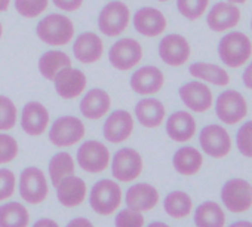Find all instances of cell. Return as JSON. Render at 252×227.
<instances>
[{
	"mask_svg": "<svg viewBox=\"0 0 252 227\" xmlns=\"http://www.w3.org/2000/svg\"><path fill=\"white\" fill-rule=\"evenodd\" d=\"M74 23L63 14H49L43 17L36 27V36L46 45L64 46L74 39Z\"/></svg>",
	"mask_w": 252,
	"mask_h": 227,
	"instance_id": "cell-1",
	"label": "cell"
},
{
	"mask_svg": "<svg viewBox=\"0 0 252 227\" xmlns=\"http://www.w3.org/2000/svg\"><path fill=\"white\" fill-rule=\"evenodd\" d=\"M218 57L227 67L239 68L252 57V42L245 33L231 30L218 42Z\"/></svg>",
	"mask_w": 252,
	"mask_h": 227,
	"instance_id": "cell-2",
	"label": "cell"
},
{
	"mask_svg": "<svg viewBox=\"0 0 252 227\" xmlns=\"http://www.w3.org/2000/svg\"><path fill=\"white\" fill-rule=\"evenodd\" d=\"M123 200V193L119 183L102 178L96 181L89 193V205L98 215L107 217L119 209Z\"/></svg>",
	"mask_w": 252,
	"mask_h": 227,
	"instance_id": "cell-3",
	"label": "cell"
},
{
	"mask_svg": "<svg viewBox=\"0 0 252 227\" xmlns=\"http://www.w3.org/2000/svg\"><path fill=\"white\" fill-rule=\"evenodd\" d=\"M131 23V11L120 0L105 3L98 14V30L107 37H117L126 32Z\"/></svg>",
	"mask_w": 252,
	"mask_h": 227,
	"instance_id": "cell-4",
	"label": "cell"
},
{
	"mask_svg": "<svg viewBox=\"0 0 252 227\" xmlns=\"http://www.w3.org/2000/svg\"><path fill=\"white\" fill-rule=\"evenodd\" d=\"M86 134L85 124L77 116H61L49 128V141L60 149H67L79 144Z\"/></svg>",
	"mask_w": 252,
	"mask_h": 227,
	"instance_id": "cell-5",
	"label": "cell"
},
{
	"mask_svg": "<svg viewBox=\"0 0 252 227\" xmlns=\"http://www.w3.org/2000/svg\"><path fill=\"white\" fill-rule=\"evenodd\" d=\"M111 174L119 183L135 181L144 169V161L141 155L132 147H122L111 158Z\"/></svg>",
	"mask_w": 252,
	"mask_h": 227,
	"instance_id": "cell-6",
	"label": "cell"
},
{
	"mask_svg": "<svg viewBox=\"0 0 252 227\" xmlns=\"http://www.w3.org/2000/svg\"><path fill=\"white\" fill-rule=\"evenodd\" d=\"M217 118L225 125H237L248 116V102L236 89L222 91L215 99Z\"/></svg>",
	"mask_w": 252,
	"mask_h": 227,
	"instance_id": "cell-7",
	"label": "cell"
},
{
	"mask_svg": "<svg viewBox=\"0 0 252 227\" xmlns=\"http://www.w3.org/2000/svg\"><path fill=\"white\" fill-rule=\"evenodd\" d=\"M76 159L85 172L101 174L108 168L111 162V153L104 143L98 140H88L80 144Z\"/></svg>",
	"mask_w": 252,
	"mask_h": 227,
	"instance_id": "cell-8",
	"label": "cell"
},
{
	"mask_svg": "<svg viewBox=\"0 0 252 227\" xmlns=\"http://www.w3.org/2000/svg\"><path fill=\"white\" fill-rule=\"evenodd\" d=\"M49 184L45 172L37 166H27L20 175V195L29 205H39L46 200Z\"/></svg>",
	"mask_w": 252,
	"mask_h": 227,
	"instance_id": "cell-9",
	"label": "cell"
},
{
	"mask_svg": "<svg viewBox=\"0 0 252 227\" xmlns=\"http://www.w3.org/2000/svg\"><path fill=\"white\" fill-rule=\"evenodd\" d=\"M144 51L138 40L131 37H123L116 40L108 49L110 64L120 71H129L137 67L143 60Z\"/></svg>",
	"mask_w": 252,
	"mask_h": 227,
	"instance_id": "cell-10",
	"label": "cell"
},
{
	"mask_svg": "<svg viewBox=\"0 0 252 227\" xmlns=\"http://www.w3.org/2000/svg\"><path fill=\"white\" fill-rule=\"evenodd\" d=\"M222 205L233 214H242L252 208V186L243 178H231L221 189Z\"/></svg>",
	"mask_w": 252,
	"mask_h": 227,
	"instance_id": "cell-11",
	"label": "cell"
},
{
	"mask_svg": "<svg viewBox=\"0 0 252 227\" xmlns=\"http://www.w3.org/2000/svg\"><path fill=\"white\" fill-rule=\"evenodd\" d=\"M199 144L208 156L222 159L231 150V137L224 127L211 124L202 128L199 134Z\"/></svg>",
	"mask_w": 252,
	"mask_h": 227,
	"instance_id": "cell-12",
	"label": "cell"
},
{
	"mask_svg": "<svg viewBox=\"0 0 252 227\" xmlns=\"http://www.w3.org/2000/svg\"><path fill=\"white\" fill-rule=\"evenodd\" d=\"M159 57L169 67H181L189 63L191 46L189 40L178 33H171L159 42Z\"/></svg>",
	"mask_w": 252,
	"mask_h": 227,
	"instance_id": "cell-13",
	"label": "cell"
},
{
	"mask_svg": "<svg viewBox=\"0 0 252 227\" xmlns=\"http://www.w3.org/2000/svg\"><path fill=\"white\" fill-rule=\"evenodd\" d=\"M180 99L194 113H206L214 104V94L211 88L200 80H191L180 86Z\"/></svg>",
	"mask_w": 252,
	"mask_h": 227,
	"instance_id": "cell-14",
	"label": "cell"
},
{
	"mask_svg": "<svg viewBox=\"0 0 252 227\" xmlns=\"http://www.w3.org/2000/svg\"><path fill=\"white\" fill-rule=\"evenodd\" d=\"M135 128L134 118L126 110H114L111 111L102 127L104 138L111 144H120L128 140Z\"/></svg>",
	"mask_w": 252,
	"mask_h": 227,
	"instance_id": "cell-15",
	"label": "cell"
},
{
	"mask_svg": "<svg viewBox=\"0 0 252 227\" xmlns=\"http://www.w3.org/2000/svg\"><path fill=\"white\" fill-rule=\"evenodd\" d=\"M52 82L55 85L57 94L64 99H74L80 97L88 86L86 74L80 68L71 65L60 70Z\"/></svg>",
	"mask_w": 252,
	"mask_h": 227,
	"instance_id": "cell-16",
	"label": "cell"
},
{
	"mask_svg": "<svg viewBox=\"0 0 252 227\" xmlns=\"http://www.w3.org/2000/svg\"><path fill=\"white\" fill-rule=\"evenodd\" d=\"M132 26L144 37H158L168 29V20L165 14L153 6L140 8L132 17Z\"/></svg>",
	"mask_w": 252,
	"mask_h": 227,
	"instance_id": "cell-17",
	"label": "cell"
},
{
	"mask_svg": "<svg viewBox=\"0 0 252 227\" xmlns=\"http://www.w3.org/2000/svg\"><path fill=\"white\" fill-rule=\"evenodd\" d=\"M129 85L135 94L152 97L162 91L165 85V74L156 65H143L132 73Z\"/></svg>",
	"mask_w": 252,
	"mask_h": 227,
	"instance_id": "cell-18",
	"label": "cell"
},
{
	"mask_svg": "<svg viewBox=\"0 0 252 227\" xmlns=\"http://www.w3.org/2000/svg\"><path fill=\"white\" fill-rule=\"evenodd\" d=\"M51 122L48 108L39 101H30L21 111V128L30 137H40L46 132Z\"/></svg>",
	"mask_w": 252,
	"mask_h": 227,
	"instance_id": "cell-19",
	"label": "cell"
},
{
	"mask_svg": "<svg viewBox=\"0 0 252 227\" xmlns=\"http://www.w3.org/2000/svg\"><path fill=\"white\" fill-rule=\"evenodd\" d=\"M240 17L242 14L237 5L230 2H218L209 9L206 15V24L212 32L224 33L236 29L240 23Z\"/></svg>",
	"mask_w": 252,
	"mask_h": 227,
	"instance_id": "cell-20",
	"label": "cell"
},
{
	"mask_svg": "<svg viewBox=\"0 0 252 227\" xmlns=\"http://www.w3.org/2000/svg\"><path fill=\"white\" fill-rule=\"evenodd\" d=\"M104 54L102 39L94 32L80 33L73 43V55L82 64H95Z\"/></svg>",
	"mask_w": 252,
	"mask_h": 227,
	"instance_id": "cell-21",
	"label": "cell"
},
{
	"mask_svg": "<svg viewBox=\"0 0 252 227\" xmlns=\"http://www.w3.org/2000/svg\"><path fill=\"white\" fill-rule=\"evenodd\" d=\"M80 113L85 119L98 121L108 115L111 108V97L105 89L92 88L80 99Z\"/></svg>",
	"mask_w": 252,
	"mask_h": 227,
	"instance_id": "cell-22",
	"label": "cell"
},
{
	"mask_svg": "<svg viewBox=\"0 0 252 227\" xmlns=\"http://www.w3.org/2000/svg\"><path fill=\"white\" fill-rule=\"evenodd\" d=\"M165 128H166L168 137L172 141L187 143L196 135L197 124H196V119L193 118L191 113L184 111V110H178V111H174L172 115L168 118Z\"/></svg>",
	"mask_w": 252,
	"mask_h": 227,
	"instance_id": "cell-23",
	"label": "cell"
},
{
	"mask_svg": "<svg viewBox=\"0 0 252 227\" xmlns=\"http://www.w3.org/2000/svg\"><path fill=\"white\" fill-rule=\"evenodd\" d=\"M160 195L158 189L149 183H137L131 186L125 195V202L128 208H132L138 212L152 211L158 206Z\"/></svg>",
	"mask_w": 252,
	"mask_h": 227,
	"instance_id": "cell-24",
	"label": "cell"
},
{
	"mask_svg": "<svg viewBox=\"0 0 252 227\" xmlns=\"http://www.w3.org/2000/svg\"><path fill=\"white\" fill-rule=\"evenodd\" d=\"M57 189V199L58 202L65 208H76L80 206L86 196H88V187L86 183L76 175L65 177L60 181Z\"/></svg>",
	"mask_w": 252,
	"mask_h": 227,
	"instance_id": "cell-25",
	"label": "cell"
},
{
	"mask_svg": "<svg viewBox=\"0 0 252 227\" xmlns=\"http://www.w3.org/2000/svg\"><path fill=\"white\" fill-rule=\"evenodd\" d=\"M135 118L144 128H159L166 118V108L160 99L146 97L135 105Z\"/></svg>",
	"mask_w": 252,
	"mask_h": 227,
	"instance_id": "cell-26",
	"label": "cell"
},
{
	"mask_svg": "<svg viewBox=\"0 0 252 227\" xmlns=\"http://www.w3.org/2000/svg\"><path fill=\"white\" fill-rule=\"evenodd\" d=\"M172 165L175 171L181 175L191 177L196 175L203 166V155L191 146L180 147L172 158Z\"/></svg>",
	"mask_w": 252,
	"mask_h": 227,
	"instance_id": "cell-27",
	"label": "cell"
},
{
	"mask_svg": "<svg viewBox=\"0 0 252 227\" xmlns=\"http://www.w3.org/2000/svg\"><path fill=\"white\" fill-rule=\"evenodd\" d=\"M189 73L200 82L211 83L215 86H227L230 83V74L227 73L225 68L221 65L212 64V63H205V61H196L190 64Z\"/></svg>",
	"mask_w": 252,
	"mask_h": 227,
	"instance_id": "cell-28",
	"label": "cell"
},
{
	"mask_svg": "<svg viewBox=\"0 0 252 227\" xmlns=\"http://www.w3.org/2000/svg\"><path fill=\"white\" fill-rule=\"evenodd\" d=\"M194 224L196 227H224L225 214L220 203L205 200L194 211Z\"/></svg>",
	"mask_w": 252,
	"mask_h": 227,
	"instance_id": "cell-29",
	"label": "cell"
},
{
	"mask_svg": "<svg viewBox=\"0 0 252 227\" xmlns=\"http://www.w3.org/2000/svg\"><path fill=\"white\" fill-rule=\"evenodd\" d=\"M163 209L169 217H172L175 220L186 218L191 214L193 199L186 192L174 190V192L168 193L166 197L163 199Z\"/></svg>",
	"mask_w": 252,
	"mask_h": 227,
	"instance_id": "cell-30",
	"label": "cell"
},
{
	"mask_svg": "<svg viewBox=\"0 0 252 227\" xmlns=\"http://www.w3.org/2000/svg\"><path fill=\"white\" fill-rule=\"evenodd\" d=\"M30 212L20 202H6L0 206V227H29Z\"/></svg>",
	"mask_w": 252,
	"mask_h": 227,
	"instance_id": "cell-31",
	"label": "cell"
},
{
	"mask_svg": "<svg viewBox=\"0 0 252 227\" xmlns=\"http://www.w3.org/2000/svg\"><path fill=\"white\" fill-rule=\"evenodd\" d=\"M39 71L40 74L46 79V80H54V77L57 76V73L60 70H63L64 67L71 65V58L58 49H52L45 52L40 58H39Z\"/></svg>",
	"mask_w": 252,
	"mask_h": 227,
	"instance_id": "cell-32",
	"label": "cell"
},
{
	"mask_svg": "<svg viewBox=\"0 0 252 227\" xmlns=\"http://www.w3.org/2000/svg\"><path fill=\"white\" fill-rule=\"evenodd\" d=\"M48 169H49L51 183L54 187H57L61 180H64L65 177L74 175L76 163H74L73 156L68 152H60L52 156V159L49 161Z\"/></svg>",
	"mask_w": 252,
	"mask_h": 227,
	"instance_id": "cell-33",
	"label": "cell"
},
{
	"mask_svg": "<svg viewBox=\"0 0 252 227\" xmlns=\"http://www.w3.org/2000/svg\"><path fill=\"white\" fill-rule=\"evenodd\" d=\"M18 121V110L14 101L6 97L0 95V132H6L15 128Z\"/></svg>",
	"mask_w": 252,
	"mask_h": 227,
	"instance_id": "cell-34",
	"label": "cell"
},
{
	"mask_svg": "<svg viewBox=\"0 0 252 227\" xmlns=\"http://www.w3.org/2000/svg\"><path fill=\"white\" fill-rule=\"evenodd\" d=\"M209 8V0H177L178 12L189 21L202 18Z\"/></svg>",
	"mask_w": 252,
	"mask_h": 227,
	"instance_id": "cell-35",
	"label": "cell"
},
{
	"mask_svg": "<svg viewBox=\"0 0 252 227\" xmlns=\"http://www.w3.org/2000/svg\"><path fill=\"white\" fill-rule=\"evenodd\" d=\"M49 5V0H14L17 12L24 18H37L40 17Z\"/></svg>",
	"mask_w": 252,
	"mask_h": 227,
	"instance_id": "cell-36",
	"label": "cell"
},
{
	"mask_svg": "<svg viewBox=\"0 0 252 227\" xmlns=\"http://www.w3.org/2000/svg\"><path fill=\"white\" fill-rule=\"evenodd\" d=\"M18 152V141L6 132H0V165L11 163L12 161H15Z\"/></svg>",
	"mask_w": 252,
	"mask_h": 227,
	"instance_id": "cell-37",
	"label": "cell"
},
{
	"mask_svg": "<svg viewBox=\"0 0 252 227\" xmlns=\"http://www.w3.org/2000/svg\"><path fill=\"white\" fill-rule=\"evenodd\" d=\"M236 146L248 159H252V121H246L236 132Z\"/></svg>",
	"mask_w": 252,
	"mask_h": 227,
	"instance_id": "cell-38",
	"label": "cell"
},
{
	"mask_svg": "<svg viewBox=\"0 0 252 227\" xmlns=\"http://www.w3.org/2000/svg\"><path fill=\"white\" fill-rule=\"evenodd\" d=\"M116 227H144V215L132 208H123L114 218Z\"/></svg>",
	"mask_w": 252,
	"mask_h": 227,
	"instance_id": "cell-39",
	"label": "cell"
},
{
	"mask_svg": "<svg viewBox=\"0 0 252 227\" xmlns=\"http://www.w3.org/2000/svg\"><path fill=\"white\" fill-rule=\"evenodd\" d=\"M15 189H17V177L14 171L8 168H2L0 169V202L14 196Z\"/></svg>",
	"mask_w": 252,
	"mask_h": 227,
	"instance_id": "cell-40",
	"label": "cell"
},
{
	"mask_svg": "<svg viewBox=\"0 0 252 227\" xmlns=\"http://www.w3.org/2000/svg\"><path fill=\"white\" fill-rule=\"evenodd\" d=\"M83 2L85 0H52V3L64 12H74L80 9Z\"/></svg>",
	"mask_w": 252,
	"mask_h": 227,
	"instance_id": "cell-41",
	"label": "cell"
},
{
	"mask_svg": "<svg viewBox=\"0 0 252 227\" xmlns=\"http://www.w3.org/2000/svg\"><path fill=\"white\" fill-rule=\"evenodd\" d=\"M242 82H243L245 88L252 91V61L245 67V71L242 74Z\"/></svg>",
	"mask_w": 252,
	"mask_h": 227,
	"instance_id": "cell-42",
	"label": "cell"
},
{
	"mask_svg": "<svg viewBox=\"0 0 252 227\" xmlns=\"http://www.w3.org/2000/svg\"><path fill=\"white\" fill-rule=\"evenodd\" d=\"M65 227H94V224L85 217H76L71 221H68Z\"/></svg>",
	"mask_w": 252,
	"mask_h": 227,
	"instance_id": "cell-43",
	"label": "cell"
},
{
	"mask_svg": "<svg viewBox=\"0 0 252 227\" xmlns=\"http://www.w3.org/2000/svg\"><path fill=\"white\" fill-rule=\"evenodd\" d=\"M33 227H60V224L51 218H40L33 224Z\"/></svg>",
	"mask_w": 252,
	"mask_h": 227,
	"instance_id": "cell-44",
	"label": "cell"
},
{
	"mask_svg": "<svg viewBox=\"0 0 252 227\" xmlns=\"http://www.w3.org/2000/svg\"><path fill=\"white\" fill-rule=\"evenodd\" d=\"M228 227H252V223L251 221H246V220H239V221L231 223Z\"/></svg>",
	"mask_w": 252,
	"mask_h": 227,
	"instance_id": "cell-45",
	"label": "cell"
},
{
	"mask_svg": "<svg viewBox=\"0 0 252 227\" xmlns=\"http://www.w3.org/2000/svg\"><path fill=\"white\" fill-rule=\"evenodd\" d=\"M12 0H0V12H5L9 9Z\"/></svg>",
	"mask_w": 252,
	"mask_h": 227,
	"instance_id": "cell-46",
	"label": "cell"
},
{
	"mask_svg": "<svg viewBox=\"0 0 252 227\" xmlns=\"http://www.w3.org/2000/svg\"><path fill=\"white\" fill-rule=\"evenodd\" d=\"M147 227H169V226L166 223H163V221H153Z\"/></svg>",
	"mask_w": 252,
	"mask_h": 227,
	"instance_id": "cell-47",
	"label": "cell"
},
{
	"mask_svg": "<svg viewBox=\"0 0 252 227\" xmlns=\"http://www.w3.org/2000/svg\"><path fill=\"white\" fill-rule=\"evenodd\" d=\"M225 2H230V3H233V5H243L246 0H225Z\"/></svg>",
	"mask_w": 252,
	"mask_h": 227,
	"instance_id": "cell-48",
	"label": "cell"
},
{
	"mask_svg": "<svg viewBox=\"0 0 252 227\" xmlns=\"http://www.w3.org/2000/svg\"><path fill=\"white\" fill-rule=\"evenodd\" d=\"M2 36H3V24L0 21V39H2Z\"/></svg>",
	"mask_w": 252,
	"mask_h": 227,
	"instance_id": "cell-49",
	"label": "cell"
},
{
	"mask_svg": "<svg viewBox=\"0 0 252 227\" xmlns=\"http://www.w3.org/2000/svg\"><path fill=\"white\" fill-rule=\"evenodd\" d=\"M158 2H169V0H158Z\"/></svg>",
	"mask_w": 252,
	"mask_h": 227,
	"instance_id": "cell-50",
	"label": "cell"
},
{
	"mask_svg": "<svg viewBox=\"0 0 252 227\" xmlns=\"http://www.w3.org/2000/svg\"><path fill=\"white\" fill-rule=\"evenodd\" d=\"M251 29H252V21H251Z\"/></svg>",
	"mask_w": 252,
	"mask_h": 227,
	"instance_id": "cell-51",
	"label": "cell"
}]
</instances>
